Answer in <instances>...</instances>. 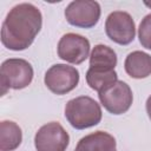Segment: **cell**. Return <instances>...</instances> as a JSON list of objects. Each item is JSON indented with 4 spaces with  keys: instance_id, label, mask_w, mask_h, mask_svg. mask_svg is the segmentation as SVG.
I'll return each instance as SVG.
<instances>
[{
    "instance_id": "obj_1",
    "label": "cell",
    "mask_w": 151,
    "mask_h": 151,
    "mask_svg": "<svg viewBox=\"0 0 151 151\" xmlns=\"http://www.w3.org/2000/svg\"><path fill=\"white\" fill-rule=\"evenodd\" d=\"M42 26V15L38 7L22 2L15 5L6 15L1 26V42L12 51L28 48Z\"/></svg>"
},
{
    "instance_id": "obj_2",
    "label": "cell",
    "mask_w": 151,
    "mask_h": 151,
    "mask_svg": "<svg viewBox=\"0 0 151 151\" xmlns=\"http://www.w3.org/2000/svg\"><path fill=\"white\" fill-rule=\"evenodd\" d=\"M65 117L72 127L84 130L100 123L101 109L91 97L80 96L66 103Z\"/></svg>"
},
{
    "instance_id": "obj_3",
    "label": "cell",
    "mask_w": 151,
    "mask_h": 151,
    "mask_svg": "<svg viewBox=\"0 0 151 151\" xmlns=\"http://www.w3.org/2000/svg\"><path fill=\"white\" fill-rule=\"evenodd\" d=\"M32 79L33 67L27 60L20 58L7 59L0 67V93L5 96L9 88H25L32 83Z\"/></svg>"
},
{
    "instance_id": "obj_4",
    "label": "cell",
    "mask_w": 151,
    "mask_h": 151,
    "mask_svg": "<svg viewBox=\"0 0 151 151\" xmlns=\"http://www.w3.org/2000/svg\"><path fill=\"white\" fill-rule=\"evenodd\" d=\"M44 83L52 93L63 96L77 87L79 83V72L73 66L55 64L46 71Z\"/></svg>"
},
{
    "instance_id": "obj_5",
    "label": "cell",
    "mask_w": 151,
    "mask_h": 151,
    "mask_svg": "<svg viewBox=\"0 0 151 151\" xmlns=\"http://www.w3.org/2000/svg\"><path fill=\"white\" fill-rule=\"evenodd\" d=\"M98 97L100 104L112 114L125 113L131 107L133 100L130 86L123 80H117L105 90L98 92Z\"/></svg>"
},
{
    "instance_id": "obj_6",
    "label": "cell",
    "mask_w": 151,
    "mask_h": 151,
    "mask_svg": "<svg viewBox=\"0 0 151 151\" xmlns=\"http://www.w3.org/2000/svg\"><path fill=\"white\" fill-rule=\"evenodd\" d=\"M106 35L119 45H129L136 35V25L127 12L114 11L109 14L105 21Z\"/></svg>"
},
{
    "instance_id": "obj_7",
    "label": "cell",
    "mask_w": 151,
    "mask_h": 151,
    "mask_svg": "<svg viewBox=\"0 0 151 151\" xmlns=\"http://www.w3.org/2000/svg\"><path fill=\"white\" fill-rule=\"evenodd\" d=\"M70 136L58 122L42 125L34 136L37 151H66Z\"/></svg>"
},
{
    "instance_id": "obj_8",
    "label": "cell",
    "mask_w": 151,
    "mask_h": 151,
    "mask_svg": "<svg viewBox=\"0 0 151 151\" xmlns=\"http://www.w3.org/2000/svg\"><path fill=\"white\" fill-rule=\"evenodd\" d=\"M65 18L72 26L91 28L99 21L100 6L97 1L76 0L65 8Z\"/></svg>"
},
{
    "instance_id": "obj_9",
    "label": "cell",
    "mask_w": 151,
    "mask_h": 151,
    "mask_svg": "<svg viewBox=\"0 0 151 151\" xmlns=\"http://www.w3.org/2000/svg\"><path fill=\"white\" fill-rule=\"evenodd\" d=\"M90 54V41L77 33L64 34L58 42V55L71 64H81Z\"/></svg>"
},
{
    "instance_id": "obj_10",
    "label": "cell",
    "mask_w": 151,
    "mask_h": 151,
    "mask_svg": "<svg viewBox=\"0 0 151 151\" xmlns=\"http://www.w3.org/2000/svg\"><path fill=\"white\" fill-rule=\"evenodd\" d=\"M117 144L112 134L105 131H96L83 137L74 151H116Z\"/></svg>"
},
{
    "instance_id": "obj_11",
    "label": "cell",
    "mask_w": 151,
    "mask_h": 151,
    "mask_svg": "<svg viewBox=\"0 0 151 151\" xmlns=\"http://www.w3.org/2000/svg\"><path fill=\"white\" fill-rule=\"evenodd\" d=\"M124 68L131 78H146L151 74V55L142 51H133L127 54Z\"/></svg>"
},
{
    "instance_id": "obj_12",
    "label": "cell",
    "mask_w": 151,
    "mask_h": 151,
    "mask_svg": "<svg viewBox=\"0 0 151 151\" xmlns=\"http://www.w3.org/2000/svg\"><path fill=\"white\" fill-rule=\"evenodd\" d=\"M117 66L116 52L106 45H96L90 54V68L96 72H111Z\"/></svg>"
},
{
    "instance_id": "obj_13",
    "label": "cell",
    "mask_w": 151,
    "mask_h": 151,
    "mask_svg": "<svg viewBox=\"0 0 151 151\" xmlns=\"http://www.w3.org/2000/svg\"><path fill=\"white\" fill-rule=\"evenodd\" d=\"M22 140L20 126L12 120H2L0 123V150L14 151Z\"/></svg>"
},
{
    "instance_id": "obj_14",
    "label": "cell",
    "mask_w": 151,
    "mask_h": 151,
    "mask_svg": "<svg viewBox=\"0 0 151 151\" xmlns=\"http://www.w3.org/2000/svg\"><path fill=\"white\" fill-rule=\"evenodd\" d=\"M118 80V76L116 71H111V72H96L91 68L87 70L86 72V81L87 85L97 91L100 92L103 90H105L106 87H109L110 85H112L113 83H116Z\"/></svg>"
},
{
    "instance_id": "obj_15",
    "label": "cell",
    "mask_w": 151,
    "mask_h": 151,
    "mask_svg": "<svg viewBox=\"0 0 151 151\" xmlns=\"http://www.w3.org/2000/svg\"><path fill=\"white\" fill-rule=\"evenodd\" d=\"M139 42L146 50H151V13L145 15L138 28Z\"/></svg>"
},
{
    "instance_id": "obj_16",
    "label": "cell",
    "mask_w": 151,
    "mask_h": 151,
    "mask_svg": "<svg viewBox=\"0 0 151 151\" xmlns=\"http://www.w3.org/2000/svg\"><path fill=\"white\" fill-rule=\"evenodd\" d=\"M146 112H147V116H149V118L151 120V96L146 100Z\"/></svg>"
},
{
    "instance_id": "obj_17",
    "label": "cell",
    "mask_w": 151,
    "mask_h": 151,
    "mask_svg": "<svg viewBox=\"0 0 151 151\" xmlns=\"http://www.w3.org/2000/svg\"><path fill=\"white\" fill-rule=\"evenodd\" d=\"M144 5H145V6H147L149 8H151V1H145V2H144Z\"/></svg>"
}]
</instances>
